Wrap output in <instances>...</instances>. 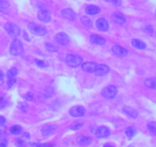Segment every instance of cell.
Here are the masks:
<instances>
[{
  "instance_id": "obj_1",
  "label": "cell",
  "mask_w": 156,
  "mask_h": 147,
  "mask_svg": "<svg viewBox=\"0 0 156 147\" xmlns=\"http://www.w3.org/2000/svg\"><path fill=\"white\" fill-rule=\"evenodd\" d=\"M66 63L69 67L76 68V67L82 65V63H83V59L79 55L69 54L66 58Z\"/></svg>"
},
{
  "instance_id": "obj_2",
  "label": "cell",
  "mask_w": 156,
  "mask_h": 147,
  "mask_svg": "<svg viewBox=\"0 0 156 147\" xmlns=\"http://www.w3.org/2000/svg\"><path fill=\"white\" fill-rule=\"evenodd\" d=\"M28 29L34 35L37 36H44L47 32V28L44 26L35 22L29 23Z\"/></svg>"
},
{
  "instance_id": "obj_3",
  "label": "cell",
  "mask_w": 156,
  "mask_h": 147,
  "mask_svg": "<svg viewBox=\"0 0 156 147\" xmlns=\"http://www.w3.org/2000/svg\"><path fill=\"white\" fill-rule=\"evenodd\" d=\"M23 49L24 48H23L22 43L21 42V41L15 38L11 43L9 52L13 56H18L23 52Z\"/></svg>"
},
{
  "instance_id": "obj_4",
  "label": "cell",
  "mask_w": 156,
  "mask_h": 147,
  "mask_svg": "<svg viewBox=\"0 0 156 147\" xmlns=\"http://www.w3.org/2000/svg\"><path fill=\"white\" fill-rule=\"evenodd\" d=\"M118 93V90L114 85H109L102 90L101 94L106 99H112L115 97Z\"/></svg>"
},
{
  "instance_id": "obj_5",
  "label": "cell",
  "mask_w": 156,
  "mask_h": 147,
  "mask_svg": "<svg viewBox=\"0 0 156 147\" xmlns=\"http://www.w3.org/2000/svg\"><path fill=\"white\" fill-rule=\"evenodd\" d=\"M4 28L7 32V33L12 37H18L21 32L19 27L13 23H6L4 26Z\"/></svg>"
},
{
  "instance_id": "obj_6",
  "label": "cell",
  "mask_w": 156,
  "mask_h": 147,
  "mask_svg": "<svg viewBox=\"0 0 156 147\" xmlns=\"http://www.w3.org/2000/svg\"><path fill=\"white\" fill-rule=\"evenodd\" d=\"M37 18L40 21L47 23L51 20V14H50V11L47 10L46 8H42L38 12Z\"/></svg>"
},
{
  "instance_id": "obj_7",
  "label": "cell",
  "mask_w": 156,
  "mask_h": 147,
  "mask_svg": "<svg viewBox=\"0 0 156 147\" xmlns=\"http://www.w3.org/2000/svg\"><path fill=\"white\" fill-rule=\"evenodd\" d=\"M85 112L86 110L83 106H74L69 110V114L74 117H81L85 114Z\"/></svg>"
},
{
  "instance_id": "obj_8",
  "label": "cell",
  "mask_w": 156,
  "mask_h": 147,
  "mask_svg": "<svg viewBox=\"0 0 156 147\" xmlns=\"http://www.w3.org/2000/svg\"><path fill=\"white\" fill-rule=\"evenodd\" d=\"M55 39L59 45L62 46L67 45L69 42V37L68 36L67 34L64 33V32H59L58 34H56Z\"/></svg>"
},
{
  "instance_id": "obj_9",
  "label": "cell",
  "mask_w": 156,
  "mask_h": 147,
  "mask_svg": "<svg viewBox=\"0 0 156 147\" xmlns=\"http://www.w3.org/2000/svg\"><path fill=\"white\" fill-rule=\"evenodd\" d=\"M96 27L101 32H107L109 29V24H108V21L104 18H100L96 21L95 22Z\"/></svg>"
},
{
  "instance_id": "obj_10",
  "label": "cell",
  "mask_w": 156,
  "mask_h": 147,
  "mask_svg": "<svg viewBox=\"0 0 156 147\" xmlns=\"http://www.w3.org/2000/svg\"><path fill=\"white\" fill-rule=\"evenodd\" d=\"M111 134V131L106 126H100L96 130V136L98 138H107Z\"/></svg>"
},
{
  "instance_id": "obj_11",
  "label": "cell",
  "mask_w": 156,
  "mask_h": 147,
  "mask_svg": "<svg viewBox=\"0 0 156 147\" xmlns=\"http://www.w3.org/2000/svg\"><path fill=\"white\" fill-rule=\"evenodd\" d=\"M98 64L94 62H91V61H88V62L82 63V70L88 73H93L95 70L96 67Z\"/></svg>"
},
{
  "instance_id": "obj_12",
  "label": "cell",
  "mask_w": 156,
  "mask_h": 147,
  "mask_svg": "<svg viewBox=\"0 0 156 147\" xmlns=\"http://www.w3.org/2000/svg\"><path fill=\"white\" fill-rule=\"evenodd\" d=\"M61 13H62V15L64 18L68 20H70V21H74L76 18V12L73 10H72L71 9H63V10H62Z\"/></svg>"
},
{
  "instance_id": "obj_13",
  "label": "cell",
  "mask_w": 156,
  "mask_h": 147,
  "mask_svg": "<svg viewBox=\"0 0 156 147\" xmlns=\"http://www.w3.org/2000/svg\"><path fill=\"white\" fill-rule=\"evenodd\" d=\"M110 68L108 66L105 65V64H98L94 72L98 76H104V75L107 74Z\"/></svg>"
},
{
  "instance_id": "obj_14",
  "label": "cell",
  "mask_w": 156,
  "mask_h": 147,
  "mask_svg": "<svg viewBox=\"0 0 156 147\" xmlns=\"http://www.w3.org/2000/svg\"><path fill=\"white\" fill-rule=\"evenodd\" d=\"M112 51L114 55H117L119 57H123L128 54V51L126 48L120 45H114L113 46Z\"/></svg>"
},
{
  "instance_id": "obj_15",
  "label": "cell",
  "mask_w": 156,
  "mask_h": 147,
  "mask_svg": "<svg viewBox=\"0 0 156 147\" xmlns=\"http://www.w3.org/2000/svg\"><path fill=\"white\" fill-rule=\"evenodd\" d=\"M90 41L94 44H98V45H103L106 43V40L103 37L100 36L98 35H91L90 36Z\"/></svg>"
},
{
  "instance_id": "obj_16",
  "label": "cell",
  "mask_w": 156,
  "mask_h": 147,
  "mask_svg": "<svg viewBox=\"0 0 156 147\" xmlns=\"http://www.w3.org/2000/svg\"><path fill=\"white\" fill-rule=\"evenodd\" d=\"M123 111L125 114H126L127 116H129V117L133 118V119H136V118H137V116H138V115H139L137 110H136L135 109L132 108V107H123Z\"/></svg>"
},
{
  "instance_id": "obj_17",
  "label": "cell",
  "mask_w": 156,
  "mask_h": 147,
  "mask_svg": "<svg viewBox=\"0 0 156 147\" xmlns=\"http://www.w3.org/2000/svg\"><path fill=\"white\" fill-rule=\"evenodd\" d=\"M113 18H114V20L115 21V22H117L119 24H123L124 23H126V19L124 15L119 12H114L113 14Z\"/></svg>"
},
{
  "instance_id": "obj_18",
  "label": "cell",
  "mask_w": 156,
  "mask_h": 147,
  "mask_svg": "<svg viewBox=\"0 0 156 147\" xmlns=\"http://www.w3.org/2000/svg\"><path fill=\"white\" fill-rule=\"evenodd\" d=\"M56 130V126L55 125H47L45 126L41 130V133L44 136H49L54 133Z\"/></svg>"
},
{
  "instance_id": "obj_19",
  "label": "cell",
  "mask_w": 156,
  "mask_h": 147,
  "mask_svg": "<svg viewBox=\"0 0 156 147\" xmlns=\"http://www.w3.org/2000/svg\"><path fill=\"white\" fill-rule=\"evenodd\" d=\"M85 12H86L87 14L91 15H94L98 14L99 12H101V9L98 6H94V5H90V6H88L85 9Z\"/></svg>"
},
{
  "instance_id": "obj_20",
  "label": "cell",
  "mask_w": 156,
  "mask_h": 147,
  "mask_svg": "<svg viewBox=\"0 0 156 147\" xmlns=\"http://www.w3.org/2000/svg\"><path fill=\"white\" fill-rule=\"evenodd\" d=\"M132 45L134 47L137 49H140V50H143L146 47V44L144 41H141L140 39H133L132 41Z\"/></svg>"
},
{
  "instance_id": "obj_21",
  "label": "cell",
  "mask_w": 156,
  "mask_h": 147,
  "mask_svg": "<svg viewBox=\"0 0 156 147\" xmlns=\"http://www.w3.org/2000/svg\"><path fill=\"white\" fill-rule=\"evenodd\" d=\"M77 142L82 145H88L91 142V139L90 137H87L85 136H79L77 138Z\"/></svg>"
},
{
  "instance_id": "obj_22",
  "label": "cell",
  "mask_w": 156,
  "mask_h": 147,
  "mask_svg": "<svg viewBox=\"0 0 156 147\" xmlns=\"http://www.w3.org/2000/svg\"><path fill=\"white\" fill-rule=\"evenodd\" d=\"M144 84L149 88L156 90V78H147L145 80Z\"/></svg>"
},
{
  "instance_id": "obj_23",
  "label": "cell",
  "mask_w": 156,
  "mask_h": 147,
  "mask_svg": "<svg viewBox=\"0 0 156 147\" xmlns=\"http://www.w3.org/2000/svg\"><path fill=\"white\" fill-rule=\"evenodd\" d=\"M9 2L5 1V0H0V12H5L9 9Z\"/></svg>"
},
{
  "instance_id": "obj_24",
  "label": "cell",
  "mask_w": 156,
  "mask_h": 147,
  "mask_svg": "<svg viewBox=\"0 0 156 147\" xmlns=\"http://www.w3.org/2000/svg\"><path fill=\"white\" fill-rule=\"evenodd\" d=\"M44 46H45L46 49L50 52H56L57 51L58 49H59L57 46L55 45V44H51V43H45V44H44Z\"/></svg>"
},
{
  "instance_id": "obj_25",
  "label": "cell",
  "mask_w": 156,
  "mask_h": 147,
  "mask_svg": "<svg viewBox=\"0 0 156 147\" xmlns=\"http://www.w3.org/2000/svg\"><path fill=\"white\" fill-rule=\"evenodd\" d=\"M10 132H11V133L13 135H19L20 133L22 132V129H21V127L20 126L15 125V126H13L11 127Z\"/></svg>"
},
{
  "instance_id": "obj_26",
  "label": "cell",
  "mask_w": 156,
  "mask_h": 147,
  "mask_svg": "<svg viewBox=\"0 0 156 147\" xmlns=\"http://www.w3.org/2000/svg\"><path fill=\"white\" fill-rule=\"evenodd\" d=\"M147 128L152 134L156 135V122H150L148 123Z\"/></svg>"
},
{
  "instance_id": "obj_27",
  "label": "cell",
  "mask_w": 156,
  "mask_h": 147,
  "mask_svg": "<svg viewBox=\"0 0 156 147\" xmlns=\"http://www.w3.org/2000/svg\"><path fill=\"white\" fill-rule=\"evenodd\" d=\"M81 22H82L84 25L86 26V27L88 28H91V26H92V21H91V20L89 18H88V17H82V18H81Z\"/></svg>"
},
{
  "instance_id": "obj_28",
  "label": "cell",
  "mask_w": 156,
  "mask_h": 147,
  "mask_svg": "<svg viewBox=\"0 0 156 147\" xmlns=\"http://www.w3.org/2000/svg\"><path fill=\"white\" fill-rule=\"evenodd\" d=\"M136 134V129L133 126H128L126 129V135L128 137H133Z\"/></svg>"
},
{
  "instance_id": "obj_29",
  "label": "cell",
  "mask_w": 156,
  "mask_h": 147,
  "mask_svg": "<svg viewBox=\"0 0 156 147\" xmlns=\"http://www.w3.org/2000/svg\"><path fill=\"white\" fill-rule=\"evenodd\" d=\"M84 126V123L82 121H79V122H76L75 123H73V125L70 126V129L73 130H78L79 129L82 128Z\"/></svg>"
},
{
  "instance_id": "obj_30",
  "label": "cell",
  "mask_w": 156,
  "mask_h": 147,
  "mask_svg": "<svg viewBox=\"0 0 156 147\" xmlns=\"http://www.w3.org/2000/svg\"><path fill=\"white\" fill-rule=\"evenodd\" d=\"M17 74H18V70H17L15 67H12V68H11L10 70L8 71L7 76H8V77L10 79V78H13L14 77L16 76Z\"/></svg>"
},
{
  "instance_id": "obj_31",
  "label": "cell",
  "mask_w": 156,
  "mask_h": 147,
  "mask_svg": "<svg viewBox=\"0 0 156 147\" xmlns=\"http://www.w3.org/2000/svg\"><path fill=\"white\" fill-rule=\"evenodd\" d=\"M18 107L20 110H21L23 112H27V110H28V105L24 102L19 103L18 105Z\"/></svg>"
},
{
  "instance_id": "obj_32",
  "label": "cell",
  "mask_w": 156,
  "mask_h": 147,
  "mask_svg": "<svg viewBox=\"0 0 156 147\" xmlns=\"http://www.w3.org/2000/svg\"><path fill=\"white\" fill-rule=\"evenodd\" d=\"M35 63L37 64V65L40 67H46L48 66L47 63H46L44 61H42V60H40V59H35Z\"/></svg>"
},
{
  "instance_id": "obj_33",
  "label": "cell",
  "mask_w": 156,
  "mask_h": 147,
  "mask_svg": "<svg viewBox=\"0 0 156 147\" xmlns=\"http://www.w3.org/2000/svg\"><path fill=\"white\" fill-rule=\"evenodd\" d=\"M15 145L18 147H24L26 145V142L24 139H21V138H18L15 141Z\"/></svg>"
},
{
  "instance_id": "obj_34",
  "label": "cell",
  "mask_w": 156,
  "mask_h": 147,
  "mask_svg": "<svg viewBox=\"0 0 156 147\" xmlns=\"http://www.w3.org/2000/svg\"><path fill=\"white\" fill-rule=\"evenodd\" d=\"M7 105V100L3 96H0V109H3Z\"/></svg>"
},
{
  "instance_id": "obj_35",
  "label": "cell",
  "mask_w": 156,
  "mask_h": 147,
  "mask_svg": "<svg viewBox=\"0 0 156 147\" xmlns=\"http://www.w3.org/2000/svg\"><path fill=\"white\" fill-rule=\"evenodd\" d=\"M34 98V94L31 93V92H28V93H26L25 95V99L27 100V101H31Z\"/></svg>"
},
{
  "instance_id": "obj_36",
  "label": "cell",
  "mask_w": 156,
  "mask_h": 147,
  "mask_svg": "<svg viewBox=\"0 0 156 147\" xmlns=\"http://www.w3.org/2000/svg\"><path fill=\"white\" fill-rule=\"evenodd\" d=\"M144 32L147 33H152L153 32V27L152 25H147L144 28Z\"/></svg>"
},
{
  "instance_id": "obj_37",
  "label": "cell",
  "mask_w": 156,
  "mask_h": 147,
  "mask_svg": "<svg viewBox=\"0 0 156 147\" xmlns=\"http://www.w3.org/2000/svg\"><path fill=\"white\" fill-rule=\"evenodd\" d=\"M110 1H111V2L114 5V6H117V7H119V6H121V4H122L121 0H110Z\"/></svg>"
},
{
  "instance_id": "obj_38",
  "label": "cell",
  "mask_w": 156,
  "mask_h": 147,
  "mask_svg": "<svg viewBox=\"0 0 156 147\" xmlns=\"http://www.w3.org/2000/svg\"><path fill=\"white\" fill-rule=\"evenodd\" d=\"M5 80V74L2 70H0V86H2L4 83Z\"/></svg>"
},
{
  "instance_id": "obj_39",
  "label": "cell",
  "mask_w": 156,
  "mask_h": 147,
  "mask_svg": "<svg viewBox=\"0 0 156 147\" xmlns=\"http://www.w3.org/2000/svg\"><path fill=\"white\" fill-rule=\"evenodd\" d=\"M15 82H16V80H15V78H10V79H9V81H8V83H7L8 87H11L12 85H13L14 84H15Z\"/></svg>"
},
{
  "instance_id": "obj_40",
  "label": "cell",
  "mask_w": 156,
  "mask_h": 147,
  "mask_svg": "<svg viewBox=\"0 0 156 147\" xmlns=\"http://www.w3.org/2000/svg\"><path fill=\"white\" fill-rule=\"evenodd\" d=\"M8 142L5 139H3L0 140V147H7Z\"/></svg>"
},
{
  "instance_id": "obj_41",
  "label": "cell",
  "mask_w": 156,
  "mask_h": 147,
  "mask_svg": "<svg viewBox=\"0 0 156 147\" xmlns=\"http://www.w3.org/2000/svg\"><path fill=\"white\" fill-rule=\"evenodd\" d=\"M5 122H6L5 118L4 116H0V126L5 125Z\"/></svg>"
},
{
  "instance_id": "obj_42",
  "label": "cell",
  "mask_w": 156,
  "mask_h": 147,
  "mask_svg": "<svg viewBox=\"0 0 156 147\" xmlns=\"http://www.w3.org/2000/svg\"><path fill=\"white\" fill-rule=\"evenodd\" d=\"M5 137V133L2 130H0V140L4 139Z\"/></svg>"
},
{
  "instance_id": "obj_43",
  "label": "cell",
  "mask_w": 156,
  "mask_h": 147,
  "mask_svg": "<svg viewBox=\"0 0 156 147\" xmlns=\"http://www.w3.org/2000/svg\"><path fill=\"white\" fill-rule=\"evenodd\" d=\"M104 147H114L112 145H111V144H105V145H104Z\"/></svg>"
},
{
  "instance_id": "obj_44",
  "label": "cell",
  "mask_w": 156,
  "mask_h": 147,
  "mask_svg": "<svg viewBox=\"0 0 156 147\" xmlns=\"http://www.w3.org/2000/svg\"><path fill=\"white\" fill-rule=\"evenodd\" d=\"M24 136H25V137H27V138H29L30 137V136H29V134H27V133H24Z\"/></svg>"
},
{
  "instance_id": "obj_45",
  "label": "cell",
  "mask_w": 156,
  "mask_h": 147,
  "mask_svg": "<svg viewBox=\"0 0 156 147\" xmlns=\"http://www.w3.org/2000/svg\"><path fill=\"white\" fill-rule=\"evenodd\" d=\"M129 147H133V146H129Z\"/></svg>"
},
{
  "instance_id": "obj_46",
  "label": "cell",
  "mask_w": 156,
  "mask_h": 147,
  "mask_svg": "<svg viewBox=\"0 0 156 147\" xmlns=\"http://www.w3.org/2000/svg\"><path fill=\"white\" fill-rule=\"evenodd\" d=\"M155 15H156V11H155Z\"/></svg>"
}]
</instances>
